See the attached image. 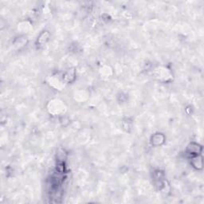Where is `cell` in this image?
I'll return each mask as SVG.
<instances>
[{"instance_id": "obj_1", "label": "cell", "mask_w": 204, "mask_h": 204, "mask_svg": "<svg viewBox=\"0 0 204 204\" xmlns=\"http://www.w3.org/2000/svg\"><path fill=\"white\" fill-rule=\"evenodd\" d=\"M49 33L47 32V31H44V32H43L41 35H40V36H39V43L41 44V45H43V44H44V43H46V41L49 39Z\"/></svg>"}]
</instances>
